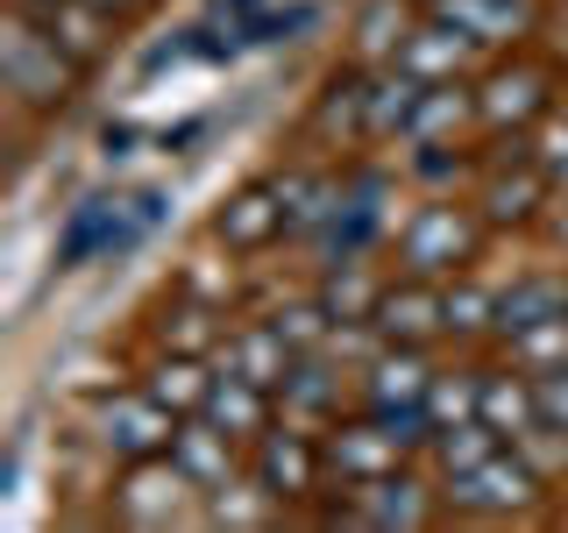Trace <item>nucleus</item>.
I'll return each mask as SVG.
<instances>
[{
	"label": "nucleus",
	"instance_id": "nucleus-1",
	"mask_svg": "<svg viewBox=\"0 0 568 533\" xmlns=\"http://www.w3.org/2000/svg\"><path fill=\"white\" fill-rule=\"evenodd\" d=\"M164 192H129V200H79L58 235V271H85V263H114L129 257V249H142L156 235V221H164Z\"/></svg>",
	"mask_w": 568,
	"mask_h": 533
},
{
	"label": "nucleus",
	"instance_id": "nucleus-2",
	"mask_svg": "<svg viewBox=\"0 0 568 533\" xmlns=\"http://www.w3.org/2000/svg\"><path fill=\"white\" fill-rule=\"evenodd\" d=\"M0 86L14 93V107H29V114H50V107L71 100V86H79V64L58 50V36H50L36 14L14 8L8 22H0Z\"/></svg>",
	"mask_w": 568,
	"mask_h": 533
},
{
	"label": "nucleus",
	"instance_id": "nucleus-3",
	"mask_svg": "<svg viewBox=\"0 0 568 533\" xmlns=\"http://www.w3.org/2000/svg\"><path fill=\"white\" fill-rule=\"evenodd\" d=\"M390 200H398L390 171H377V164H363V171H342V207H334V221L313 235V257H320V271H342V263H363L369 249L384 242V228H390Z\"/></svg>",
	"mask_w": 568,
	"mask_h": 533
},
{
	"label": "nucleus",
	"instance_id": "nucleus-4",
	"mask_svg": "<svg viewBox=\"0 0 568 533\" xmlns=\"http://www.w3.org/2000/svg\"><path fill=\"white\" fill-rule=\"evenodd\" d=\"M200 497L206 491L192 484L171 455H150V462H129V476L114 484V520L121 526H142V533H164L178 520H192V505H200Z\"/></svg>",
	"mask_w": 568,
	"mask_h": 533
},
{
	"label": "nucleus",
	"instance_id": "nucleus-5",
	"mask_svg": "<svg viewBox=\"0 0 568 533\" xmlns=\"http://www.w3.org/2000/svg\"><path fill=\"white\" fill-rule=\"evenodd\" d=\"M540 484H547V476L532 470L519 449H497L490 462L448 476V505L469 512V520H511V512H532V505H540Z\"/></svg>",
	"mask_w": 568,
	"mask_h": 533
},
{
	"label": "nucleus",
	"instance_id": "nucleus-6",
	"mask_svg": "<svg viewBox=\"0 0 568 533\" xmlns=\"http://www.w3.org/2000/svg\"><path fill=\"white\" fill-rule=\"evenodd\" d=\"M476 242H484V213L462 207H419L398 235V263L413 278H455L462 263H476Z\"/></svg>",
	"mask_w": 568,
	"mask_h": 533
},
{
	"label": "nucleus",
	"instance_id": "nucleus-7",
	"mask_svg": "<svg viewBox=\"0 0 568 533\" xmlns=\"http://www.w3.org/2000/svg\"><path fill=\"white\" fill-rule=\"evenodd\" d=\"M434 520V491L419 484L413 470H390V476H369V484H348V497L327 505V526H377V533H413Z\"/></svg>",
	"mask_w": 568,
	"mask_h": 533
},
{
	"label": "nucleus",
	"instance_id": "nucleus-8",
	"mask_svg": "<svg viewBox=\"0 0 568 533\" xmlns=\"http://www.w3.org/2000/svg\"><path fill=\"white\" fill-rule=\"evenodd\" d=\"M178 426H185V420H178L150 384H142V391H114V399L100 405V449L121 455V462H150V455H171Z\"/></svg>",
	"mask_w": 568,
	"mask_h": 533
},
{
	"label": "nucleus",
	"instance_id": "nucleus-9",
	"mask_svg": "<svg viewBox=\"0 0 568 533\" xmlns=\"http://www.w3.org/2000/svg\"><path fill=\"white\" fill-rule=\"evenodd\" d=\"M547 107H555V79H547V64H497L484 86H476V121H484L490 135H526L532 121H547Z\"/></svg>",
	"mask_w": 568,
	"mask_h": 533
},
{
	"label": "nucleus",
	"instance_id": "nucleus-10",
	"mask_svg": "<svg viewBox=\"0 0 568 533\" xmlns=\"http://www.w3.org/2000/svg\"><path fill=\"white\" fill-rule=\"evenodd\" d=\"M248 470H256V484L271 491L277 505H298V497H313L320 476H327V449H320L313 434H298V420H284L263 441H248Z\"/></svg>",
	"mask_w": 568,
	"mask_h": 533
},
{
	"label": "nucleus",
	"instance_id": "nucleus-11",
	"mask_svg": "<svg viewBox=\"0 0 568 533\" xmlns=\"http://www.w3.org/2000/svg\"><path fill=\"white\" fill-rule=\"evenodd\" d=\"M547 200H561V192H555V178H547L540 157H497L484 171L476 213H484V228H526Z\"/></svg>",
	"mask_w": 568,
	"mask_h": 533
},
{
	"label": "nucleus",
	"instance_id": "nucleus-12",
	"mask_svg": "<svg viewBox=\"0 0 568 533\" xmlns=\"http://www.w3.org/2000/svg\"><path fill=\"white\" fill-rule=\"evenodd\" d=\"M320 449H327V470L342 476V484H369V476H390V470H405V455H413V449H405V441L390 434L377 413L342 420L327 441H320Z\"/></svg>",
	"mask_w": 568,
	"mask_h": 533
},
{
	"label": "nucleus",
	"instance_id": "nucleus-13",
	"mask_svg": "<svg viewBox=\"0 0 568 533\" xmlns=\"http://www.w3.org/2000/svg\"><path fill=\"white\" fill-rule=\"evenodd\" d=\"M377 334H384V342L426 349L434 334H448V292H440L434 278L405 271V284H384V299H377Z\"/></svg>",
	"mask_w": 568,
	"mask_h": 533
},
{
	"label": "nucleus",
	"instance_id": "nucleus-14",
	"mask_svg": "<svg viewBox=\"0 0 568 533\" xmlns=\"http://www.w3.org/2000/svg\"><path fill=\"white\" fill-rule=\"evenodd\" d=\"M355 391H363L369 413H390V405H426V391H434V363H426V349H413V342H384L363 363Z\"/></svg>",
	"mask_w": 568,
	"mask_h": 533
},
{
	"label": "nucleus",
	"instance_id": "nucleus-15",
	"mask_svg": "<svg viewBox=\"0 0 568 533\" xmlns=\"http://www.w3.org/2000/svg\"><path fill=\"white\" fill-rule=\"evenodd\" d=\"M213 235L235 249V257H256V249L284 242V192H277V178H256V185H242L235 200L221 207Z\"/></svg>",
	"mask_w": 568,
	"mask_h": 533
},
{
	"label": "nucleus",
	"instance_id": "nucleus-16",
	"mask_svg": "<svg viewBox=\"0 0 568 533\" xmlns=\"http://www.w3.org/2000/svg\"><path fill=\"white\" fill-rule=\"evenodd\" d=\"M277 405H284V420H298V426H327L334 413H342V370H334V349L292 355V370H284V384H277Z\"/></svg>",
	"mask_w": 568,
	"mask_h": 533
},
{
	"label": "nucleus",
	"instance_id": "nucleus-17",
	"mask_svg": "<svg viewBox=\"0 0 568 533\" xmlns=\"http://www.w3.org/2000/svg\"><path fill=\"white\" fill-rule=\"evenodd\" d=\"M22 14H36V22L58 36V50H64L79 71L106 58V43H114V22H121V14H106L100 0H36V8H22Z\"/></svg>",
	"mask_w": 568,
	"mask_h": 533
},
{
	"label": "nucleus",
	"instance_id": "nucleus-18",
	"mask_svg": "<svg viewBox=\"0 0 568 533\" xmlns=\"http://www.w3.org/2000/svg\"><path fill=\"white\" fill-rule=\"evenodd\" d=\"M171 462H178V470H185L192 484L213 497V491L235 484V470H242V441L227 434V426H213L206 413H192L185 426H178V441H171Z\"/></svg>",
	"mask_w": 568,
	"mask_h": 533
},
{
	"label": "nucleus",
	"instance_id": "nucleus-19",
	"mask_svg": "<svg viewBox=\"0 0 568 533\" xmlns=\"http://www.w3.org/2000/svg\"><path fill=\"white\" fill-rule=\"evenodd\" d=\"M426 8H434V22L462 29L476 50H505L532 29V0H426Z\"/></svg>",
	"mask_w": 568,
	"mask_h": 533
},
{
	"label": "nucleus",
	"instance_id": "nucleus-20",
	"mask_svg": "<svg viewBox=\"0 0 568 533\" xmlns=\"http://www.w3.org/2000/svg\"><path fill=\"white\" fill-rule=\"evenodd\" d=\"M419 93H426L419 71L377 64L369 71V100H363V135L369 142H398L405 129H413V114H419Z\"/></svg>",
	"mask_w": 568,
	"mask_h": 533
},
{
	"label": "nucleus",
	"instance_id": "nucleus-21",
	"mask_svg": "<svg viewBox=\"0 0 568 533\" xmlns=\"http://www.w3.org/2000/svg\"><path fill=\"white\" fill-rule=\"evenodd\" d=\"M271 405H277V391L248 384V378H235V370H221L213 391H206V420L227 426L235 441H263V434H271Z\"/></svg>",
	"mask_w": 568,
	"mask_h": 533
},
{
	"label": "nucleus",
	"instance_id": "nucleus-22",
	"mask_svg": "<svg viewBox=\"0 0 568 533\" xmlns=\"http://www.w3.org/2000/svg\"><path fill=\"white\" fill-rule=\"evenodd\" d=\"M476 420H490L505 441H526L540 426V391H532V370H484V399H476Z\"/></svg>",
	"mask_w": 568,
	"mask_h": 533
},
{
	"label": "nucleus",
	"instance_id": "nucleus-23",
	"mask_svg": "<svg viewBox=\"0 0 568 533\" xmlns=\"http://www.w3.org/2000/svg\"><path fill=\"white\" fill-rule=\"evenodd\" d=\"M277 192H284V235H298V242H313L334 221V207H342V178L334 171H284Z\"/></svg>",
	"mask_w": 568,
	"mask_h": 533
},
{
	"label": "nucleus",
	"instance_id": "nucleus-24",
	"mask_svg": "<svg viewBox=\"0 0 568 533\" xmlns=\"http://www.w3.org/2000/svg\"><path fill=\"white\" fill-rule=\"evenodd\" d=\"M292 355H298V349L277 334V320H256V328H242L235 342H227L221 370H235V378L263 384V391H277V384H284V370H292Z\"/></svg>",
	"mask_w": 568,
	"mask_h": 533
},
{
	"label": "nucleus",
	"instance_id": "nucleus-25",
	"mask_svg": "<svg viewBox=\"0 0 568 533\" xmlns=\"http://www.w3.org/2000/svg\"><path fill=\"white\" fill-rule=\"evenodd\" d=\"M413 43V8L405 0H363L355 14V64H398V50Z\"/></svg>",
	"mask_w": 568,
	"mask_h": 533
},
{
	"label": "nucleus",
	"instance_id": "nucleus-26",
	"mask_svg": "<svg viewBox=\"0 0 568 533\" xmlns=\"http://www.w3.org/2000/svg\"><path fill=\"white\" fill-rule=\"evenodd\" d=\"M555 313H568V284L561 278H519L511 292H497V342H511V334L540 328Z\"/></svg>",
	"mask_w": 568,
	"mask_h": 533
},
{
	"label": "nucleus",
	"instance_id": "nucleus-27",
	"mask_svg": "<svg viewBox=\"0 0 568 533\" xmlns=\"http://www.w3.org/2000/svg\"><path fill=\"white\" fill-rule=\"evenodd\" d=\"M469 50H476V43H469L462 29H448V22H426V29H413V43L398 50V64H405V71H419V79L434 86V79H462Z\"/></svg>",
	"mask_w": 568,
	"mask_h": 533
},
{
	"label": "nucleus",
	"instance_id": "nucleus-28",
	"mask_svg": "<svg viewBox=\"0 0 568 533\" xmlns=\"http://www.w3.org/2000/svg\"><path fill=\"white\" fill-rule=\"evenodd\" d=\"M469 114H476V86L434 79V86L419 93V114H413V129H405V142H440V135H455Z\"/></svg>",
	"mask_w": 568,
	"mask_h": 533
},
{
	"label": "nucleus",
	"instance_id": "nucleus-29",
	"mask_svg": "<svg viewBox=\"0 0 568 533\" xmlns=\"http://www.w3.org/2000/svg\"><path fill=\"white\" fill-rule=\"evenodd\" d=\"M213 378H221V370H206L200 355H178V349H171L164 363L150 370V391L171 405L178 420H192V413H206V391H213Z\"/></svg>",
	"mask_w": 568,
	"mask_h": 533
},
{
	"label": "nucleus",
	"instance_id": "nucleus-30",
	"mask_svg": "<svg viewBox=\"0 0 568 533\" xmlns=\"http://www.w3.org/2000/svg\"><path fill=\"white\" fill-rule=\"evenodd\" d=\"M377 299L384 284L363 271V263H342V271H327V284H320V306L334 313V328H363V320H377Z\"/></svg>",
	"mask_w": 568,
	"mask_h": 533
},
{
	"label": "nucleus",
	"instance_id": "nucleus-31",
	"mask_svg": "<svg viewBox=\"0 0 568 533\" xmlns=\"http://www.w3.org/2000/svg\"><path fill=\"white\" fill-rule=\"evenodd\" d=\"M497 449H505V434H497L490 420H455V426H440V434H434V462H440V476L476 470V462H490Z\"/></svg>",
	"mask_w": 568,
	"mask_h": 533
},
{
	"label": "nucleus",
	"instance_id": "nucleus-32",
	"mask_svg": "<svg viewBox=\"0 0 568 533\" xmlns=\"http://www.w3.org/2000/svg\"><path fill=\"white\" fill-rule=\"evenodd\" d=\"M363 100H369V64L334 71L327 93H320V107H313V129H348V135H363Z\"/></svg>",
	"mask_w": 568,
	"mask_h": 533
},
{
	"label": "nucleus",
	"instance_id": "nucleus-33",
	"mask_svg": "<svg viewBox=\"0 0 568 533\" xmlns=\"http://www.w3.org/2000/svg\"><path fill=\"white\" fill-rule=\"evenodd\" d=\"M476 399H484V370H434V391H426L434 434L455 426V420H476Z\"/></svg>",
	"mask_w": 568,
	"mask_h": 533
},
{
	"label": "nucleus",
	"instance_id": "nucleus-34",
	"mask_svg": "<svg viewBox=\"0 0 568 533\" xmlns=\"http://www.w3.org/2000/svg\"><path fill=\"white\" fill-rule=\"evenodd\" d=\"M511 370H555V363H568V313H555V320H540V328H526V334H511Z\"/></svg>",
	"mask_w": 568,
	"mask_h": 533
},
{
	"label": "nucleus",
	"instance_id": "nucleus-35",
	"mask_svg": "<svg viewBox=\"0 0 568 533\" xmlns=\"http://www.w3.org/2000/svg\"><path fill=\"white\" fill-rule=\"evenodd\" d=\"M448 334H497V292L490 284H448Z\"/></svg>",
	"mask_w": 568,
	"mask_h": 533
},
{
	"label": "nucleus",
	"instance_id": "nucleus-36",
	"mask_svg": "<svg viewBox=\"0 0 568 533\" xmlns=\"http://www.w3.org/2000/svg\"><path fill=\"white\" fill-rule=\"evenodd\" d=\"M271 320H277V334H284V342H292L298 355H306V349H327V342H334V313L320 306V299H306V306H277Z\"/></svg>",
	"mask_w": 568,
	"mask_h": 533
},
{
	"label": "nucleus",
	"instance_id": "nucleus-37",
	"mask_svg": "<svg viewBox=\"0 0 568 533\" xmlns=\"http://www.w3.org/2000/svg\"><path fill=\"white\" fill-rule=\"evenodd\" d=\"M271 505H277V497L263 491V484H227V491H213L206 520H221V526H263V520H271Z\"/></svg>",
	"mask_w": 568,
	"mask_h": 533
},
{
	"label": "nucleus",
	"instance_id": "nucleus-38",
	"mask_svg": "<svg viewBox=\"0 0 568 533\" xmlns=\"http://www.w3.org/2000/svg\"><path fill=\"white\" fill-rule=\"evenodd\" d=\"M511 449H519V455H526V462H532L540 476H555V470H568V426L540 420V426H532L526 441H511Z\"/></svg>",
	"mask_w": 568,
	"mask_h": 533
},
{
	"label": "nucleus",
	"instance_id": "nucleus-39",
	"mask_svg": "<svg viewBox=\"0 0 568 533\" xmlns=\"http://www.w3.org/2000/svg\"><path fill=\"white\" fill-rule=\"evenodd\" d=\"M313 22H320L313 0H292V8H263L256 22H248V36H256V43H292V36L313 29Z\"/></svg>",
	"mask_w": 568,
	"mask_h": 533
},
{
	"label": "nucleus",
	"instance_id": "nucleus-40",
	"mask_svg": "<svg viewBox=\"0 0 568 533\" xmlns=\"http://www.w3.org/2000/svg\"><path fill=\"white\" fill-rule=\"evenodd\" d=\"M532 391H540V420L568 426V363H555V370H532Z\"/></svg>",
	"mask_w": 568,
	"mask_h": 533
},
{
	"label": "nucleus",
	"instance_id": "nucleus-41",
	"mask_svg": "<svg viewBox=\"0 0 568 533\" xmlns=\"http://www.w3.org/2000/svg\"><path fill=\"white\" fill-rule=\"evenodd\" d=\"M532 157L547 164V178H555V192H568V114H561V121H555V129H547L540 142H532Z\"/></svg>",
	"mask_w": 568,
	"mask_h": 533
},
{
	"label": "nucleus",
	"instance_id": "nucleus-42",
	"mask_svg": "<svg viewBox=\"0 0 568 533\" xmlns=\"http://www.w3.org/2000/svg\"><path fill=\"white\" fill-rule=\"evenodd\" d=\"M100 150H106V164H121V157L135 150V129L129 121H106V135H100Z\"/></svg>",
	"mask_w": 568,
	"mask_h": 533
},
{
	"label": "nucleus",
	"instance_id": "nucleus-43",
	"mask_svg": "<svg viewBox=\"0 0 568 533\" xmlns=\"http://www.w3.org/2000/svg\"><path fill=\"white\" fill-rule=\"evenodd\" d=\"M100 8H106V14H121V22H129V14L142 8V0H100Z\"/></svg>",
	"mask_w": 568,
	"mask_h": 533
},
{
	"label": "nucleus",
	"instance_id": "nucleus-44",
	"mask_svg": "<svg viewBox=\"0 0 568 533\" xmlns=\"http://www.w3.org/2000/svg\"><path fill=\"white\" fill-rule=\"evenodd\" d=\"M555 242L568 249V192H561V213H555Z\"/></svg>",
	"mask_w": 568,
	"mask_h": 533
},
{
	"label": "nucleus",
	"instance_id": "nucleus-45",
	"mask_svg": "<svg viewBox=\"0 0 568 533\" xmlns=\"http://www.w3.org/2000/svg\"><path fill=\"white\" fill-rule=\"evenodd\" d=\"M14 8H36V0H14Z\"/></svg>",
	"mask_w": 568,
	"mask_h": 533
}]
</instances>
